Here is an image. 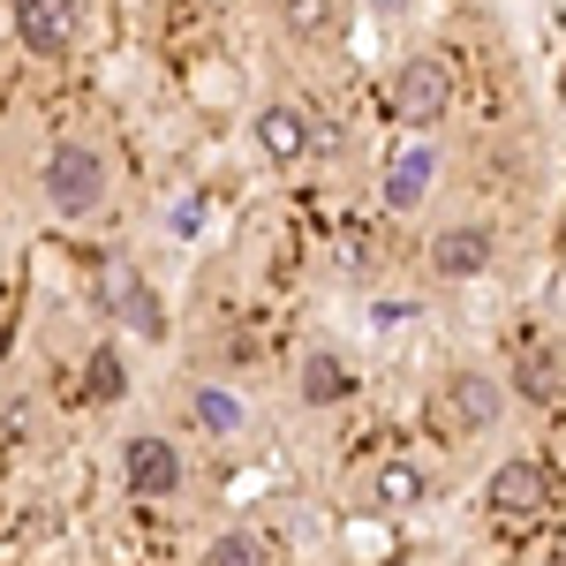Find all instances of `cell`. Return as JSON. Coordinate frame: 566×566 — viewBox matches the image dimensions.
<instances>
[{"label":"cell","instance_id":"6da1fadb","mask_svg":"<svg viewBox=\"0 0 566 566\" xmlns=\"http://www.w3.org/2000/svg\"><path fill=\"white\" fill-rule=\"evenodd\" d=\"M45 205L61 219H91L106 205V159L91 144H53L45 151Z\"/></svg>","mask_w":566,"mask_h":566},{"label":"cell","instance_id":"7a4b0ae2","mask_svg":"<svg viewBox=\"0 0 566 566\" xmlns=\"http://www.w3.org/2000/svg\"><path fill=\"white\" fill-rule=\"evenodd\" d=\"M431 416H438V431H446V438L491 431V423L506 416V386H499V378H483V370H453V378L431 392Z\"/></svg>","mask_w":566,"mask_h":566},{"label":"cell","instance_id":"3957f363","mask_svg":"<svg viewBox=\"0 0 566 566\" xmlns=\"http://www.w3.org/2000/svg\"><path fill=\"white\" fill-rule=\"evenodd\" d=\"M446 106H453V69H446V61H431V53L400 61V76H392V114L423 136L438 114H446Z\"/></svg>","mask_w":566,"mask_h":566},{"label":"cell","instance_id":"277c9868","mask_svg":"<svg viewBox=\"0 0 566 566\" xmlns=\"http://www.w3.org/2000/svg\"><path fill=\"white\" fill-rule=\"evenodd\" d=\"M483 506H491V514H506V522H536V514L552 506V469H544V461H528V453L499 461L491 483H483Z\"/></svg>","mask_w":566,"mask_h":566},{"label":"cell","instance_id":"5b68a950","mask_svg":"<svg viewBox=\"0 0 566 566\" xmlns=\"http://www.w3.org/2000/svg\"><path fill=\"white\" fill-rule=\"evenodd\" d=\"M122 491L129 499H175L181 491V446L159 431H136L122 446Z\"/></svg>","mask_w":566,"mask_h":566},{"label":"cell","instance_id":"8992f818","mask_svg":"<svg viewBox=\"0 0 566 566\" xmlns=\"http://www.w3.org/2000/svg\"><path fill=\"white\" fill-rule=\"evenodd\" d=\"M491 264H499V234H491L483 219H453V227L431 234V272L438 280H483Z\"/></svg>","mask_w":566,"mask_h":566},{"label":"cell","instance_id":"52a82bcc","mask_svg":"<svg viewBox=\"0 0 566 566\" xmlns=\"http://www.w3.org/2000/svg\"><path fill=\"white\" fill-rule=\"evenodd\" d=\"M250 136H258V151L272 159V167H303L310 144H317V122H310L295 98H272V106H258Z\"/></svg>","mask_w":566,"mask_h":566},{"label":"cell","instance_id":"ba28073f","mask_svg":"<svg viewBox=\"0 0 566 566\" xmlns=\"http://www.w3.org/2000/svg\"><path fill=\"white\" fill-rule=\"evenodd\" d=\"M431 181H438V144L408 136V144H392V159H386V181H378V197H386V212H416V205L431 197Z\"/></svg>","mask_w":566,"mask_h":566},{"label":"cell","instance_id":"9c48e42d","mask_svg":"<svg viewBox=\"0 0 566 566\" xmlns=\"http://www.w3.org/2000/svg\"><path fill=\"white\" fill-rule=\"evenodd\" d=\"M8 23H15L23 53H39V61L69 53V39H76V8L69 0H8Z\"/></svg>","mask_w":566,"mask_h":566},{"label":"cell","instance_id":"30bf717a","mask_svg":"<svg viewBox=\"0 0 566 566\" xmlns=\"http://www.w3.org/2000/svg\"><path fill=\"white\" fill-rule=\"evenodd\" d=\"M106 303H114V325H129L136 340H167V303L144 272H106Z\"/></svg>","mask_w":566,"mask_h":566},{"label":"cell","instance_id":"8fae6325","mask_svg":"<svg viewBox=\"0 0 566 566\" xmlns=\"http://www.w3.org/2000/svg\"><path fill=\"white\" fill-rule=\"evenodd\" d=\"M423 499H431V469H423L416 453H392V461H378V476H370V506H378L386 522L416 514Z\"/></svg>","mask_w":566,"mask_h":566},{"label":"cell","instance_id":"7c38bea8","mask_svg":"<svg viewBox=\"0 0 566 566\" xmlns=\"http://www.w3.org/2000/svg\"><path fill=\"white\" fill-rule=\"evenodd\" d=\"M295 386H303L310 408H340V400L355 392V370H348V363H340L333 348H310V355H303V370H295Z\"/></svg>","mask_w":566,"mask_h":566},{"label":"cell","instance_id":"4fadbf2b","mask_svg":"<svg viewBox=\"0 0 566 566\" xmlns=\"http://www.w3.org/2000/svg\"><path fill=\"white\" fill-rule=\"evenodd\" d=\"M514 400H528V408H559V340H544V348H528L522 363H514Z\"/></svg>","mask_w":566,"mask_h":566},{"label":"cell","instance_id":"5bb4252c","mask_svg":"<svg viewBox=\"0 0 566 566\" xmlns=\"http://www.w3.org/2000/svg\"><path fill=\"white\" fill-rule=\"evenodd\" d=\"M189 416H197V431L205 438H234L250 423V408H242V392L234 386H189Z\"/></svg>","mask_w":566,"mask_h":566},{"label":"cell","instance_id":"9a60e30c","mask_svg":"<svg viewBox=\"0 0 566 566\" xmlns=\"http://www.w3.org/2000/svg\"><path fill=\"white\" fill-rule=\"evenodd\" d=\"M84 392L98 400V408L129 392V363H122V348H114V340H106V348H91V363H84Z\"/></svg>","mask_w":566,"mask_h":566},{"label":"cell","instance_id":"2e32d148","mask_svg":"<svg viewBox=\"0 0 566 566\" xmlns=\"http://www.w3.org/2000/svg\"><path fill=\"white\" fill-rule=\"evenodd\" d=\"M205 566H264V544L250 536V528H227V536H212Z\"/></svg>","mask_w":566,"mask_h":566},{"label":"cell","instance_id":"e0dca14e","mask_svg":"<svg viewBox=\"0 0 566 566\" xmlns=\"http://www.w3.org/2000/svg\"><path fill=\"white\" fill-rule=\"evenodd\" d=\"M287 23H295L303 39H333V23H340V8H333V0H287Z\"/></svg>","mask_w":566,"mask_h":566},{"label":"cell","instance_id":"ac0fdd59","mask_svg":"<svg viewBox=\"0 0 566 566\" xmlns=\"http://www.w3.org/2000/svg\"><path fill=\"white\" fill-rule=\"evenodd\" d=\"M167 234H175V242L205 234V197H175V205H167Z\"/></svg>","mask_w":566,"mask_h":566},{"label":"cell","instance_id":"d6986e66","mask_svg":"<svg viewBox=\"0 0 566 566\" xmlns=\"http://www.w3.org/2000/svg\"><path fill=\"white\" fill-rule=\"evenodd\" d=\"M370 566H408V559H400V552H386V559H370Z\"/></svg>","mask_w":566,"mask_h":566},{"label":"cell","instance_id":"ffe728a7","mask_svg":"<svg viewBox=\"0 0 566 566\" xmlns=\"http://www.w3.org/2000/svg\"><path fill=\"white\" fill-rule=\"evenodd\" d=\"M386 8H400V0H386Z\"/></svg>","mask_w":566,"mask_h":566}]
</instances>
